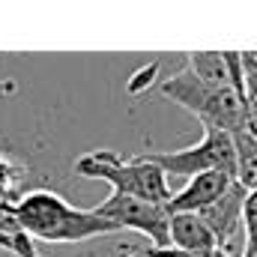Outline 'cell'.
Returning <instances> with one entry per match:
<instances>
[{
	"label": "cell",
	"instance_id": "1",
	"mask_svg": "<svg viewBox=\"0 0 257 257\" xmlns=\"http://www.w3.org/2000/svg\"><path fill=\"white\" fill-rule=\"evenodd\" d=\"M12 215L30 239L42 242H87L96 236L120 233L117 224L105 221L93 209L72 206L66 197L48 189H33L21 194L12 203Z\"/></svg>",
	"mask_w": 257,
	"mask_h": 257
},
{
	"label": "cell",
	"instance_id": "2",
	"mask_svg": "<svg viewBox=\"0 0 257 257\" xmlns=\"http://www.w3.org/2000/svg\"><path fill=\"white\" fill-rule=\"evenodd\" d=\"M75 174L84 180H102L108 183L114 194L141 197L150 203H168L171 186L168 174L153 165L147 156H117L111 150H93L75 159Z\"/></svg>",
	"mask_w": 257,
	"mask_h": 257
},
{
	"label": "cell",
	"instance_id": "7",
	"mask_svg": "<svg viewBox=\"0 0 257 257\" xmlns=\"http://www.w3.org/2000/svg\"><path fill=\"white\" fill-rule=\"evenodd\" d=\"M236 180L230 174H218V171H209V174H197L192 177L177 194H171L168 200V212L171 215H180V212H192L200 215L206 206H212L221 194L227 192Z\"/></svg>",
	"mask_w": 257,
	"mask_h": 257
},
{
	"label": "cell",
	"instance_id": "3",
	"mask_svg": "<svg viewBox=\"0 0 257 257\" xmlns=\"http://www.w3.org/2000/svg\"><path fill=\"white\" fill-rule=\"evenodd\" d=\"M162 96L183 105L189 114L200 120L203 128H221L227 135L248 126L245 96L233 87H209L200 78H194L189 69L171 75L162 81Z\"/></svg>",
	"mask_w": 257,
	"mask_h": 257
},
{
	"label": "cell",
	"instance_id": "6",
	"mask_svg": "<svg viewBox=\"0 0 257 257\" xmlns=\"http://www.w3.org/2000/svg\"><path fill=\"white\" fill-rule=\"evenodd\" d=\"M245 194H248V192H245L239 183H233V186L221 194L212 206H206V209L200 212L203 224L212 230L215 242H218L224 251H233V236H236V230L242 227V206H245ZM233 254H236V251H233Z\"/></svg>",
	"mask_w": 257,
	"mask_h": 257
},
{
	"label": "cell",
	"instance_id": "4",
	"mask_svg": "<svg viewBox=\"0 0 257 257\" xmlns=\"http://www.w3.org/2000/svg\"><path fill=\"white\" fill-rule=\"evenodd\" d=\"M147 159L153 165H159L168 177H197V174H236V150H233V138L221 128H203L200 141L183 150H171V153H147Z\"/></svg>",
	"mask_w": 257,
	"mask_h": 257
},
{
	"label": "cell",
	"instance_id": "5",
	"mask_svg": "<svg viewBox=\"0 0 257 257\" xmlns=\"http://www.w3.org/2000/svg\"><path fill=\"white\" fill-rule=\"evenodd\" d=\"M93 212L102 215L105 221L117 224L120 230L144 233L156 248L171 245V212H168V203H150V200H141V197L111 192V197L102 200Z\"/></svg>",
	"mask_w": 257,
	"mask_h": 257
},
{
	"label": "cell",
	"instance_id": "8",
	"mask_svg": "<svg viewBox=\"0 0 257 257\" xmlns=\"http://www.w3.org/2000/svg\"><path fill=\"white\" fill-rule=\"evenodd\" d=\"M233 138V150H236V174L233 180L245 189L254 192L257 189V132L251 128H239L230 135Z\"/></svg>",
	"mask_w": 257,
	"mask_h": 257
},
{
	"label": "cell",
	"instance_id": "9",
	"mask_svg": "<svg viewBox=\"0 0 257 257\" xmlns=\"http://www.w3.org/2000/svg\"><path fill=\"white\" fill-rule=\"evenodd\" d=\"M132 254H135V257H197V254L183 251V248H174V245H165V248L150 245V248H141V251H132Z\"/></svg>",
	"mask_w": 257,
	"mask_h": 257
}]
</instances>
